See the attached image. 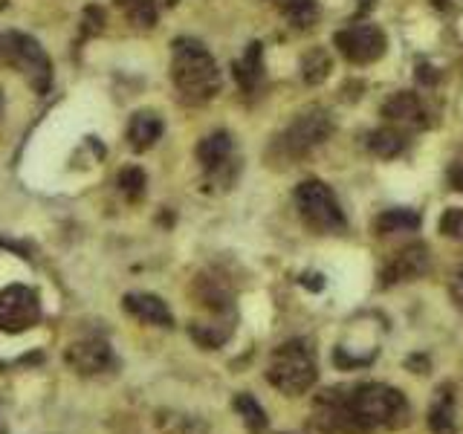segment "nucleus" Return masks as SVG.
I'll return each instance as SVG.
<instances>
[{
  "label": "nucleus",
  "mask_w": 463,
  "mask_h": 434,
  "mask_svg": "<svg viewBox=\"0 0 463 434\" xmlns=\"http://www.w3.org/2000/svg\"><path fill=\"white\" fill-rule=\"evenodd\" d=\"M174 58H171V79L183 102L188 105H203L221 90L223 76L221 67L211 58V53L197 38H177L174 44Z\"/></svg>",
  "instance_id": "obj_1"
},
{
  "label": "nucleus",
  "mask_w": 463,
  "mask_h": 434,
  "mask_svg": "<svg viewBox=\"0 0 463 434\" xmlns=\"http://www.w3.org/2000/svg\"><path fill=\"white\" fill-rule=\"evenodd\" d=\"M0 58H4L9 67H15L38 96H44L50 90L53 61L35 38L23 35V32H4L0 35Z\"/></svg>",
  "instance_id": "obj_2"
},
{
  "label": "nucleus",
  "mask_w": 463,
  "mask_h": 434,
  "mask_svg": "<svg viewBox=\"0 0 463 434\" xmlns=\"http://www.w3.org/2000/svg\"><path fill=\"white\" fill-rule=\"evenodd\" d=\"M266 379L289 397L310 391L315 382V362H313V353L307 350V345L292 339V342H284L281 348H275V353L270 356V368H266Z\"/></svg>",
  "instance_id": "obj_3"
},
{
  "label": "nucleus",
  "mask_w": 463,
  "mask_h": 434,
  "mask_svg": "<svg viewBox=\"0 0 463 434\" xmlns=\"http://www.w3.org/2000/svg\"><path fill=\"white\" fill-rule=\"evenodd\" d=\"M296 206L304 223L315 232H339L345 229V211L336 195L322 180H304L296 185Z\"/></svg>",
  "instance_id": "obj_4"
},
{
  "label": "nucleus",
  "mask_w": 463,
  "mask_h": 434,
  "mask_svg": "<svg viewBox=\"0 0 463 434\" xmlns=\"http://www.w3.org/2000/svg\"><path fill=\"white\" fill-rule=\"evenodd\" d=\"M41 322V301L38 293L23 284H12L0 289V330L23 333Z\"/></svg>",
  "instance_id": "obj_5"
},
{
  "label": "nucleus",
  "mask_w": 463,
  "mask_h": 434,
  "mask_svg": "<svg viewBox=\"0 0 463 434\" xmlns=\"http://www.w3.org/2000/svg\"><path fill=\"white\" fill-rule=\"evenodd\" d=\"M333 133V119L327 110H307L301 113L296 122H292L284 136H281V145L287 148V154L292 157H301L313 148H319L322 142H327Z\"/></svg>",
  "instance_id": "obj_6"
},
{
  "label": "nucleus",
  "mask_w": 463,
  "mask_h": 434,
  "mask_svg": "<svg viewBox=\"0 0 463 434\" xmlns=\"http://www.w3.org/2000/svg\"><path fill=\"white\" fill-rule=\"evenodd\" d=\"M333 44L351 64H371L385 53V35L374 23H356V27L339 29L333 35Z\"/></svg>",
  "instance_id": "obj_7"
},
{
  "label": "nucleus",
  "mask_w": 463,
  "mask_h": 434,
  "mask_svg": "<svg viewBox=\"0 0 463 434\" xmlns=\"http://www.w3.org/2000/svg\"><path fill=\"white\" fill-rule=\"evenodd\" d=\"M67 365L79 374H102L113 365L110 345L105 342H76L67 350Z\"/></svg>",
  "instance_id": "obj_8"
},
{
  "label": "nucleus",
  "mask_w": 463,
  "mask_h": 434,
  "mask_svg": "<svg viewBox=\"0 0 463 434\" xmlns=\"http://www.w3.org/2000/svg\"><path fill=\"white\" fill-rule=\"evenodd\" d=\"M426 270H429V249L423 244H411L391 261V267L382 272V284L388 287V284H397V281L420 278Z\"/></svg>",
  "instance_id": "obj_9"
},
{
  "label": "nucleus",
  "mask_w": 463,
  "mask_h": 434,
  "mask_svg": "<svg viewBox=\"0 0 463 434\" xmlns=\"http://www.w3.org/2000/svg\"><path fill=\"white\" fill-rule=\"evenodd\" d=\"M125 313H131L133 319L145 322V324H159V327H171V310L165 307V301L159 296L151 293H128L122 298Z\"/></svg>",
  "instance_id": "obj_10"
},
{
  "label": "nucleus",
  "mask_w": 463,
  "mask_h": 434,
  "mask_svg": "<svg viewBox=\"0 0 463 434\" xmlns=\"http://www.w3.org/2000/svg\"><path fill=\"white\" fill-rule=\"evenodd\" d=\"M162 131H165V125H162V119H159V113H154V110H136L133 116H131V122H128V145L133 151H148V148H154V145L159 142V136H162Z\"/></svg>",
  "instance_id": "obj_11"
},
{
  "label": "nucleus",
  "mask_w": 463,
  "mask_h": 434,
  "mask_svg": "<svg viewBox=\"0 0 463 434\" xmlns=\"http://www.w3.org/2000/svg\"><path fill=\"white\" fill-rule=\"evenodd\" d=\"M232 136L226 131H214L209 133L206 139H200L197 145V162L206 168V171H217V168H223L232 157Z\"/></svg>",
  "instance_id": "obj_12"
},
{
  "label": "nucleus",
  "mask_w": 463,
  "mask_h": 434,
  "mask_svg": "<svg viewBox=\"0 0 463 434\" xmlns=\"http://www.w3.org/2000/svg\"><path fill=\"white\" fill-rule=\"evenodd\" d=\"M235 76H237L243 90H252L261 84V79H263V46L258 41H252L247 46V53H243V58L235 64Z\"/></svg>",
  "instance_id": "obj_13"
},
{
  "label": "nucleus",
  "mask_w": 463,
  "mask_h": 434,
  "mask_svg": "<svg viewBox=\"0 0 463 434\" xmlns=\"http://www.w3.org/2000/svg\"><path fill=\"white\" fill-rule=\"evenodd\" d=\"M368 151L379 159H394L405 151V133L397 128H377L368 133Z\"/></svg>",
  "instance_id": "obj_14"
},
{
  "label": "nucleus",
  "mask_w": 463,
  "mask_h": 434,
  "mask_svg": "<svg viewBox=\"0 0 463 434\" xmlns=\"http://www.w3.org/2000/svg\"><path fill=\"white\" fill-rule=\"evenodd\" d=\"M437 394H441V391H437ZM429 428H431V434H457L452 388H443V394L437 397V402L431 405V412H429Z\"/></svg>",
  "instance_id": "obj_15"
},
{
  "label": "nucleus",
  "mask_w": 463,
  "mask_h": 434,
  "mask_svg": "<svg viewBox=\"0 0 463 434\" xmlns=\"http://www.w3.org/2000/svg\"><path fill=\"white\" fill-rule=\"evenodd\" d=\"M382 116L391 119V122H414L417 116H423V105L414 93H394L391 99L382 105Z\"/></svg>",
  "instance_id": "obj_16"
},
{
  "label": "nucleus",
  "mask_w": 463,
  "mask_h": 434,
  "mask_svg": "<svg viewBox=\"0 0 463 434\" xmlns=\"http://www.w3.org/2000/svg\"><path fill=\"white\" fill-rule=\"evenodd\" d=\"M330 70H333V58H330L327 50L315 46V50L304 53V58H301V79H304V84H310V87L322 84L330 76Z\"/></svg>",
  "instance_id": "obj_17"
},
{
  "label": "nucleus",
  "mask_w": 463,
  "mask_h": 434,
  "mask_svg": "<svg viewBox=\"0 0 463 434\" xmlns=\"http://www.w3.org/2000/svg\"><path fill=\"white\" fill-rule=\"evenodd\" d=\"M116 6L125 12V18L139 29H151L159 18L157 0H116Z\"/></svg>",
  "instance_id": "obj_18"
},
{
  "label": "nucleus",
  "mask_w": 463,
  "mask_h": 434,
  "mask_svg": "<svg viewBox=\"0 0 463 434\" xmlns=\"http://www.w3.org/2000/svg\"><path fill=\"white\" fill-rule=\"evenodd\" d=\"M420 226V214L411 209H388L377 217V232L391 235V232H411Z\"/></svg>",
  "instance_id": "obj_19"
},
{
  "label": "nucleus",
  "mask_w": 463,
  "mask_h": 434,
  "mask_svg": "<svg viewBox=\"0 0 463 434\" xmlns=\"http://www.w3.org/2000/svg\"><path fill=\"white\" fill-rule=\"evenodd\" d=\"M281 9L289 20V27L310 29L315 23V18H319V0H284Z\"/></svg>",
  "instance_id": "obj_20"
},
{
  "label": "nucleus",
  "mask_w": 463,
  "mask_h": 434,
  "mask_svg": "<svg viewBox=\"0 0 463 434\" xmlns=\"http://www.w3.org/2000/svg\"><path fill=\"white\" fill-rule=\"evenodd\" d=\"M119 191L125 195L128 200H139L145 195V185H148V177H145V171L139 165H128L119 171V180H116Z\"/></svg>",
  "instance_id": "obj_21"
},
{
  "label": "nucleus",
  "mask_w": 463,
  "mask_h": 434,
  "mask_svg": "<svg viewBox=\"0 0 463 434\" xmlns=\"http://www.w3.org/2000/svg\"><path fill=\"white\" fill-rule=\"evenodd\" d=\"M235 408H237V414L243 417V423H247L249 431L258 434V431L266 428V414H263V408L258 405L255 397H249V394H237V397H235Z\"/></svg>",
  "instance_id": "obj_22"
},
{
  "label": "nucleus",
  "mask_w": 463,
  "mask_h": 434,
  "mask_svg": "<svg viewBox=\"0 0 463 434\" xmlns=\"http://www.w3.org/2000/svg\"><path fill=\"white\" fill-rule=\"evenodd\" d=\"M437 229L446 237H463V209H446L437 221Z\"/></svg>",
  "instance_id": "obj_23"
},
{
  "label": "nucleus",
  "mask_w": 463,
  "mask_h": 434,
  "mask_svg": "<svg viewBox=\"0 0 463 434\" xmlns=\"http://www.w3.org/2000/svg\"><path fill=\"white\" fill-rule=\"evenodd\" d=\"M105 29V12L99 6H87L81 15V32L84 35H99Z\"/></svg>",
  "instance_id": "obj_24"
},
{
  "label": "nucleus",
  "mask_w": 463,
  "mask_h": 434,
  "mask_svg": "<svg viewBox=\"0 0 463 434\" xmlns=\"http://www.w3.org/2000/svg\"><path fill=\"white\" fill-rule=\"evenodd\" d=\"M449 293H452V301L463 310V263L452 272V281H449Z\"/></svg>",
  "instance_id": "obj_25"
},
{
  "label": "nucleus",
  "mask_w": 463,
  "mask_h": 434,
  "mask_svg": "<svg viewBox=\"0 0 463 434\" xmlns=\"http://www.w3.org/2000/svg\"><path fill=\"white\" fill-rule=\"evenodd\" d=\"M414 76H417V81H420V84H434V81H437V72H434L429 64H420Z\"/></svg>",
  "instance_id": "obj_26"
},
{
  "label": "nucleus",
  "mask_w": 463,
  "mask_h": 434,
  "mask_svg": "<svg viewBox=\"0 0 463 434\" xmlns=\"http://www.w3.org/2000/svg\"><path fill=\"white\" fill-rule=\"evenodd\" d=\"M299 281H301V284H304L307 289H322V287H325V278H322V275H313V272L301 275Z\"/></svg>",
  "instance_id": "obj_27"
},
{
  "label": "nucleus",
  "mask_w": 463,
  "mask_h": 434,
  "mask_svg": "<svg viewBox=\"0 0 463 434\" xmlns=\"http://www.w3.org/2000/svg\"><path fill=\"white\" fill-rule=\"evenodd\" d=\"M449 183L455 191H463V165H455L452 171H449Z\"/></svg>",
  "instance_id": "obj_28"
},
{
  "label": "nucleus",
  "mask_w": 463,
  "mask_h": 434,
  "mask_svg": "<svg viewBox=\"0 0 463 434\" xmlns=\"http://www.w3.org/2000/svg\"><path fill=\"white\" fill-rule=\"evenodd\" d=\"M408 368H423V374L429 371V359L426 356H408V362H405Z\"/></svg>",
  "instance_id": "obj_29"
},
{
  "label": "nucleus",
  "mask_w": 463,
  "mask_h": 434,
  "mask_svg": "<svg viewBox=\"0 0 463 434\" xmlns=\"http://www.w3.org/2000/svg\"><path fill=\"white\" fill-rule=\"evenodd\" d=\"M356 6H359V12H371L377 6V0H356Z\"/></svg>",
  "instance_id": "obj_30"
},
{
  "label": "nucleus",
  "mask_w": 463,
  "mask_h": 434,
  "mask_svg": "<svg viewBox=\"0 0 463 434\" xmlns=\"http://www.w3.org/2000/svg\"><path fill=\"white\" fill-rule=\"evenodd\" d=\"M434 6H446V0H434Z\"/></svg>",
  "instance_id": "obj_31"
},
{
  "label": "nucleus",
  "mask_w": 463,
  "mask_h": 434,
  "mask_svg": "<svg viewBox=\"0 0 463 434\" xmlns=\"http://www.w3.org/2000/svg\"><path fill=\"white\" fill-rule=\"evenodd\" d=\"M273 4H275V6H284V0H273Z\"/></svg>",
  "instance_id": "obj_32"
},
{
  "label": "nucleus",
  "mask_w": 463,
  "mask_h": 434,
  "mask_svg": "<svg viewBox=\"0 0 463 434\" xmlns=\"http://www.w3.org/2000/svg\"><path fill=\"white\" fill-rule=\"evenodd\" d=\"M168 4H177V0H168Z\"/></svg>",
  "instance_id": "obj_33"
}]
</instances>
